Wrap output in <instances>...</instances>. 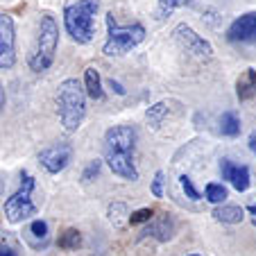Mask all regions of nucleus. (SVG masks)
<instances>
[{"mask_svg":"<svg viewBox=\"0 0 256 256\" xmlns=\"http://www.w3.org/2000/svg\"><path fill=\"white\" fill-rule=\"evenodd\" d=\"M136 150V130L132 125H114L104 134V161L114 174L136 182L138 170L134 166Z\"/></svg>","mask_w":256,"mask_h":256,"instance_id":"1","label":"nucleus"},{"mask_svg":"<svg viewBox=\"0 0 256 256\" xmlns=\"http://www.w3.org/2000/svg\"><path fill=\"white\" fill-rule=\"evenodd\" d=\"M86 96L88 93L84 88V84L75 78L64 80L57 86V96H54L57 114L68 134L78 132L82 127L84 118H86Z\"/></svg>","mask_w":256,"mask_h":256,"instance_id":"2","label":"nucleus"},{"mask_svg":"<svg viewBox=\"0 0 256 256\" xmlns=\"http://www.w3.org/2000/svg\"><path fill=\"white\" fill-rule=\"evenodd\" d=\"M59 46V25L50 14H44L39 20V30L34 36L32 50L28 54V66L34 72H44L52 66Z\"/></svg>","mask_w":256,"mask_h":256,"instance_id":"3","label":"nucleus"},{"mask_svg":"<svg viewBox=\"0 0 256 256\" xmlns=\"http://www.w3.org/2000/svg\"><path fill=\"white\" fill-rule=\"evenodd\" d=\"M100 10V0H78L64 10V25L78 44H91L96 36V16Z\"/></svg>","mask_w":256,"mask_h":256,"instance_id":"4","label":"nucleus"},{"mask_svg":"<svg viewBox=\"0 0 256 256\" xmlns=\"http://www.w3.org/2000/svg\"><path fill=\"white\" fill-rule=\"evenodd\" d=\"M145 39V28L140 23L134 25H120L114 16V12L106 14V41L102 52L106 57H122V54L132 52L138 44Z\"/></svg>","mask_w":256,"mask_h":256,"instance_id":"5","label":"nucleus"},{"mask_svg":"<svg viewBox=\"0 0 256 256\" xmlns=\"http://www.w3.org/2000/svg\"><path fill=\"white\" fill-rule=\"evenodd\" d=\"M34 188H36V179L30 172H20V186L14 195L5 202V216L12 224L23 222L28 218H32L39 211L36 202H34Z\"/></svg>","mask_w":256,"mask_h":256,"instance_id":"6","label":"nucleus"},{"mask_svg":"<svg viewBox=\"0 0 256 256\" xmlns=\"http://www.w3.org/2000/svg\"><path fill=\"white\" fill-rule=\"evenodd\" d=\"M172 39H174V44H177L179 48L184 50V52H188L190 57L200 59V62H204V59H211V57H213V46L208 44L204 36H200V34L195 32L190 25H186V23L174 25Z\"/></svg>","mask_w":256,"mask_h":256,"instance_id":"7","label":"nucleus"},{"mask_svg":"<svg viewBox=\"0 0 256 256\" xmlns=\"http://www.w3.org/2000/svg\"><path fill=\"white\" fill-rule=\"evenodd\" d=\"M16 62V30L12 16L0 14V70L12 68Z\"/></svg>","mask_w":256,"mask_h":256,"instance_id":"8","label":"nucleus"},{"mask_svg":"<svg viewBox=\"0 0 256 256\" xmlns=\"http://www.w3.org/2000/svg\"><path fill=\"white\" fill-rule=\"evenodd\" d=\"M72 159V148L68 143H54L48 145L39 152V164L48 170L50 174H57L70 164Z\"/></svg>","mask_w":256,"mask_h":256,"instance_id":"9","label":"nucleus"},{"mask_svg":"<svg viewBox=\"0 0 256 256\" xmlns=\"http://www.w3.org/2000/svg\"><path fill=\"white\" fill-rule=\"evenodd\" d=\"M227 39L232 44H256V12H247V14L238 16L227 30Z\"/></svg>","mask_w":256,"mask_h":256,"instance_id":"10","label":"nucleus"},{"mask_svg":"<svg viewBox=\"0 0 256 256\" xmlns=\"http://www.w3.org/2000/svg\"><path fill=\"white\" fill-rule=\"evenodd\" d=\"M220 170H222V177L227 179L238 193H245V190L250 188L252 179H250V168H247V166H238V164H234V161L224 159Z\"/></svg>","mask_w":256,"mask_h":256,"instance_id":"11","label":"nucleus"},{"mask_svg":"<svg viewBox=\"0 0 256 256\" xmlns=\"http://www.w3.org/2000/svg\"><path fill=\"white\" fill-rule=\"evenodd\" d=\"M172 234H174V222H172V218H170V213H161L159 218L152 220V224L143 232V236H152L159 242H166L172 238Z\"/></svg>","mask_w":256,"mask_h":256,"instance_id":"12","label":"nucleus"},{"mask_svg":"<svg viewBox=\"0 0 256 256\" xmlns=\"http://www.w3.org/2000/svg\"><path fill=\"white\" fill-rule=\"evenodd\" d=\"M236 96L238 100L247 102L256 96V70L247 68L245 72H240V78L236 80Z\"/></svg>","mask_w":256,"mask_h":256,"instance_id":"13","label":"nucleus"},{"mask_svg":"<svg viewBox=\"0 0 256 256\" xmlns=\"http://www.w3.org/2000/svg\"><path fill=\"white\" fill-rule=\"evenodd\" d=\"M84 88H86L88 98H93V100H102V98H104L102 80H100V72H98L96 66H88L86 70H84Z\"/></svg>","mask_w":256,"mask_h":256,"instance_id":"14","label":"nucleus"},{"mask_svg":"<svg viewBox=\"0 0 256 256\" xmlns=\"http://www.w3.org/2000/svg\"><path fill=\"white\" fill-rule=\"evenodd\" d=\"M242 208L240 206H234V204H222V206H218L216 211H213V218H216L218 222H222V224H238L242 222Z\"/></svg>","mask_w":256,"mask_h":256,"instance_id":"15","label":"nucleus"},{"mask_svg":"<svg viewBox=\"0 0 256 256\" xmlns=\"http://www.w3.org/2000/svg\"><path fill=\"white\" fill-rule=\"evenodd\" d=\"M106 218H109V222H112L116 229H122L127 222H130V213H127V206L122 202L109 204V208H106Z\"/></svg>","mask_w":256,"mask_h":256,"instance_id":"16","label":"nucleus"},{"mask_svg":"<svg viewBox=\"0 0 256 256\" xmlns=\"http://www.w3.org/2000/svg\"><path fill=\"white\" fill-rule=\"evenodd\" d=\"M57 245L59 250H66V252H72V250H80L82 247V234L80 229H64L57 238Z\"/></svg>","mask_w":256,"mask_h":256,"instance_id":"17","label":"nucleus"},{"mask_svg":"<svg viewBox=\"0 0 256 256\" xmlns=\"http://www.w3.org/2000/svg\"><path fill=\"white\" fill-rule=\"evenodd\" d=\"M28 238L34 247L46 245V240H48V222L46 220H32L28 227Z\"/></svg>","mask_w":256,"mask_h":256,"instance_id":"18","label":"nucleus"},{"mask_svg":"<svg viewBox=\"0 0 256 256\" xmlns=\"http://www.w3.org/2000/svg\"><path fill=\"white\" fill-rule=\"evenodd\" d=\"M220 132L224 136H238L240 134V118L236 116V112H224L220 116Z\"/></svg>","mask_w":256,"mask_h":256,"instance_id":"19","label":"nucleus"},{"mask_svg":"<svg viewBox=\"0 0 256 256\" xmlns=\"http://www.w3.org/2000/svg\"><path fill=\"white\" fill-rule=\"evenodd\" d=\"M168 116V102H156V104H152L148 112H145V120H148V125L152 127V130H156V127L164 122V118Z\"/></svg>","mask_w":256,"mask_h":256,"instance_id":"20","label":"nucleus"},{"mask_svg":"<svg viewBox=\"0 0 256 256\" xmlns=\"http://www.w3.org/2000/svg\"><path fill=\"white\" fill-rule=\"evenodd\" d=\"M227 188H224L222 184H218V182H211V184H206V190H204V198L208 200L211 204H222L224 200H227Z\"/></svg>","mask_w":256,"mask_h":256,"instance_id":"21","label":"nucleus"},{"mask_svg":"<svg viewBox=\"0 0 256 256\" xmlns=\"http://www.w3.org/2000/svg\"><path fill=\"white\" fill-rule=\"evenodd\" d=\"M188 2L190 0H159V18H166V16H170L174 10L188 5Z\"/></svg>","mask_w":256,"mask_h":256,"instance_id":"22","label":"nucleus"},{"mask_svg":"<svg viewBox=\"0 0 256 256\" xmlns=\"http://www.w3.org/2000/svg\"><path fill=\"white\" fill-rule=\"evenodd\" d=\"M154 218V211L152 208H138V211L130 213V224H143V222H150Z\"/></svg>","mask_w":256,"mask_h":256,"instance_id":"23","label":"nucleus"},{"mask_svg":"<svg viewBox=\"0 0 256 256\" xmlns=\"http://www.w3.org/2000/svg\"><path fill=\"white\" fill-rule=\"evenodd\" d=\"M179 184H182V188H184V193L188 200H200V193H198L193 179H190L188 174H182V177H179Z\"/></svg>","mask_w":256,"mask_h":256,"instance_id":"24","label":"nucleus"},{"mask_svg":"<svg viewBox=\"0 0 256 256\" xmlns=\"http://www.w3.org/2000/svg\"><path fill=\"white\" fill-rule=\"evenodd\" d=\"M164 184H166V174L161 172H156L154 174V179H152V186H150V193L154 195V198H164Z\"/></svg>","mask_w":256,"mask_h":256,"instance_id":"25","label":"nucleus"},{"mask_svg":"<svg viewBox=\"0 0 256 256\" xmlns=\"http://www.w3.org/2000/svg\"><path fill=\"white\" fill-rule=\"evenodd\" d=\"M98 174H100V161H91V164L86 166V170L82 172V182L84 184H91Z\"/></svg>","mask_w":256,"mask_h":256,"instance_id":"26","label":"nucleus"},{"mask_svg":"<svg viewBox=\"0 0 256 256\" xmlns=\"http://www.w3.org/2000/svg\"><path fill=\"white\" fill-rule=\"evenodd\" d=\"M0 256H18V247L10 238H0Z\"/></svg>","mask_w":256,"mask_h":256,"instance_id":"27","label":"nucleus"},{"mask_svg":"<svg viewBox=\"0 0 256 256\" xmlns=\"http://www.w3.org/2000/svg\"><path fill=\"white\" fill-rule=\"evenodd\" d=\"M109 86H112L114 88V91H116L118 93V96H125V86H122V84L120 82H116V80H109Z\"/></svg>","mask_w":256,"mask_h":256,"instance_id":"28","label":"nucleus"},{"mask_svg":"<svg viewBox=\"0 0 256 256\" xmlns=\"http://www.w3.org/2000/svg\"><path fill=\"white\" fill-rule=\"evenodd\" d=\"M250 150H252V152H254V154H256V130H254V132H252V134H250Z\"/></svg>","mask_w":256,"mask_h":256,"instance_id":"29","label":"nucleus"},{"mask_svg":"<svg viewBox=\"0 0 256 256\" xmlns=\"http://www.w3.org/2000/svg\"><path fill=\"white\" fill-rule=\"evenodd\" d=\"M2 109H5V88L0 84V114H2Z\"/></svg>","mask_w":256,"mask_h":256,"instance_id":"30","label":"nucleus"},{"mask_svg":"<svg viewBox=\"0 0 256 256\" xmlns=\"http://www.w3.org/2000/svg\"><path fill=\"white\" fill-rule=\"evenodd\" d=\"M250 213L252 216H256V206H250Z\"/></svg>","mask_w":256,"mask_h":256,"instance_id":"31","label":"nucleus"},{"mask_svg":"<svg viewBox=\"0 0 256 256\" xmlns=\"http://www.w3.org/2000/svg\"><path fill=\"white\" fill-rule=\"evenodd\" d=\"M190 256H200V254H190Z\"/></svg>","mask_w":256,"mask_h":256,"instance_id":"32","label":"nucleus"}]
</instances>
